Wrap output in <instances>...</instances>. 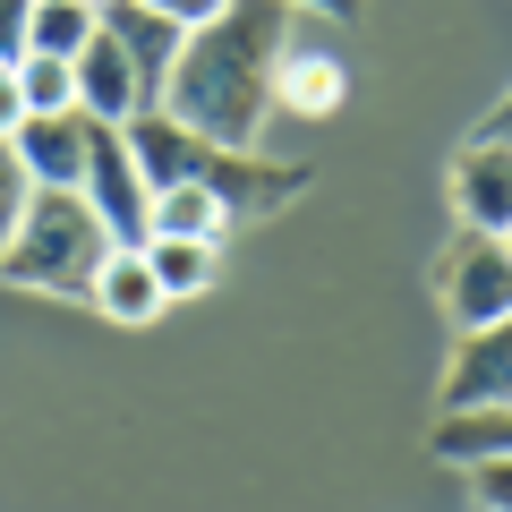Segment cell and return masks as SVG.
I'll list each match as a JSON object with an SVG mask.
<instances>
[{
	"label": "cell",
	"mask_w": 512,
	"mask_h": 512,
	"mask_svg": "<svg viewBox=\"0 0 512 512\" xmlns=\"http://www.w3.org/2000/svg\"><path fill=\"white\" fill-rule=\"evenodd\" d=\"M291 0H222L205 26L180 35V60L163 77V111L214 146H256L274 120V69L291 52Z\"/></svg>",
	"instance_id": "6da1fadb"
},
{
	"label": "cell",
	"mask_w": 512,
	"mask_h": 512,
	"mask_svg": "<svg viewBox=\"0 0 512 512\" xmlns=\"http://www.w3.org/2000/svg\"><path fill=\"white\" fill-rule=\"evenodd\" d=\"M103 256H111V231L94 222V205L77 188H35L9 248H0V282L9 291H43V299H86Z\"/></svg>",
	"instance_id": "7a4b0ae2"
},
{
	"label": "cell",
	"mask_w": 512,
	"mask_h": 512,
	"mask_svg": "<svg viewBox=\"0 0 512 512\" xmlns=\"http://www.w3.org/2000/svg\"><path fill=\"white\" fill-rule=\"evenodd\" d=\"M77 197L94 205V222L111 231V248H146V231H154V188H146V171H137V154H128V137L111 120H94L86 128V171H77Z\"/></svg>",
	"instance_id": "3957f363"
},
{
	"label": "cell",
	"mask_w": 512,
	"mask_h": 512,
	"mask_svg": "<svg viewBox=\"0 0 512 512\" xmlns=\"http://www.w3.org/2000/svg\"><path fill=\"white\" fill-rule=\"evenodd\" d=\"M436 299H444V316H453L461 333H470V325H495V316H512V239L461 231L453 248L436 256Z\"/></svg>",
	"instance_id": "277c9868"
},
{
	"label": "cell",
	"mask_w": 512,
	"mask_h": 512,
	"mask_svg": "<svg viewBox=\"0 0 512 512\" xmlns=\"http://www.w3.org/2000/svg\"><path fill=\"white\" fill-rule=\"evenodd\" d=\"M453 222L461 231H512V137H470L453 154Z\"/></svg>",
	"instance_id": "5b68a950"
},
{
	"label": "cell",
	"mask_w": 512,
	"mask_h": 512,
	"mask_svg": "<svg viewBox=\"0 0 512 512\" xmlns=\"http://www.w3.org/2000/svg\"><path fill=\"white\" fill-rule=\"evenodd\" d=\"M495 402H512V316L470 325L444 367V410H495Z\"/></svg>",
	"instance_id": "8992f818"
},
{
	"label": "cell",
	"mask_w": 512,
	"mask_h": 512,
	"mask_svg": "<svg viewBox=\"0 0 512 512\" xmlns=\"http://www.w3.org/2000/svg\"><path fill=\"white\" fill-rule=\"evenodd\" d=\"M128 154H137V171H146V188H171V180H205V163H214V137H197L188 120H171L163 103L137 111V120H120Z\"/></svg>",
	"instance_id": "52a82bcc"
},
{
	"label": "cell",
	"mask_w": 512,
	"mask_h": 512,
	"mask_svg": "<svg viewBox=\"0 0 512 512\" xmlns=\"http://www.w3.org/2000/svg\"><path fill=\"white\" fill-rule=\"evenodd\" d=\"M77 111L86 120H137V111H154V94H146V77H137V60L120 52V43L94 26V43L77 52Z\"/></svg>",
	"instance_id": "ba28073f"
},
{
	"label": "cell",
	"mask_w": 512,
	"mask_h": 512,
	"mask_svg": "<svg viewBox=\"0 0 512 512\" xmlns=\"http://www.w3.org/2000/svg\"><path fill=\"white\" fill-rule=\"evenodd\" d=\"M86 111H26V128L9 137L26 163V180L35 188H77V171H86Z\"/></svg>",
	"instance_id": "9c48e42d"
},
{
	"label": "cell",
	"mask_w": 512,
	"mask_h": 512,
	"mask_svg": "<svg viewBox=\"0 0 512 512\" xmlns=\"http://www.w3.org/2000/svg\"><path fill=\"white\" fill-rule=\"evenodd\" d=\"M103 35L137 60L146 94L163 103V77H171V60H180V35H188V26H180V18H154L146 0H103Z\"/></svg>",
	"instance_id": "30bf717a"
},
{
	"label": "cell",
	"mask_w": 512,
	"mask_h": 512,
	"mask_svg": "<svg viewBox=\"0 0 512 512\" xmlns=\"http://www.w3.org/2000/svg\"><path fill=\"white\" fill-rule=\"evenodd\" d=\"M350 103V69L333 52H308V43H291L274 69V111H291V120H333V111Z\"/></svg>",
	"instance_id": "8fae6325"
},
{
	"label": "cell",
	"mask_w": 512,
	"mask_h": 512,
	"mask_svg": "<svg viewBox=\"0 0 512 512\" xmlns=\"http://www.w3.org/2000/svg\"><path fill=\"white\" fill-rule=\"evenodd\" d=\"M205 180L222 188V205H231L239 222L265 214V205L299 197L308 188V171H282V163H256V146H214V163H205Z\"/></svg>",
	"instance_id": "7c38bea8"
},
{
	"label": "cell",
	"mask_w": 512,
	"mask_h": 512,
	"mask_svg": "<svg viewBox=\"0 0 512 512\" xmlns=\"http://www.w3.org/2000/svg\"><path fill=\"white\" fill-rule=\"evenodd\" d=\"M86 308H103L111 325H154L171 299H163V282H154L146 248H111L103 274H94V291H86Z\"/></svg>",
	"instance_id": "4fadbf2b"
},
{
	"label": "cell",
	"mask_w": 512,
	"mask_h": 512,
	"mask_svg": "<svg viewBox=\"0 0 512 512\" xmlns=\"http://www.w3.org/2000/svg\"><path fill=\"white\" fill-rule=\"evenodd\" d=\"M154 231L146 239H222V231H231V205H222V188L214 180H171V188H154Z\"/></svg>",
	"instance_id": "5bb4252c"
},
{
	"label": "cell",
	"mask_w": 512,
	"mask_h": 512,
	"mask_svg": "<svg viewBox=\"0 0 512 512\" xmlns=\"http://www.w3.org/2000/svg\"><path fill=\"white\" fill-rule=\"evenodd\" d=\"M427 444H436V461H453V470L512 453V402H495V410H444V427Z\"/></svg>",
	"instance_id": "9a60e30c"
},
{
	"label": "cell",
	"mask_w": 512,
	"mask_h": 512,
	"mask_svg": "<svg viewBox=\"0 0 512 512\" xmlns=\"http://www.w3.org/2000/svg\"><path fill=\"white\" fill-rule=\"evenodd\" d=\"M146 265L163 299H205L222 282V239H146Z\"/></svg>",
	"instance_id": "2e32d148"
},
{
	"label": "cell",
	"mask_w": 512,
	"mask_h": 512,
	"mask_svg": "<svg viewBox=\"0 0 512 512\" xmlns=\"http://www.w3.org/2000/svg\"><path fill=\"white\" fill-rule=\"evenodd\" d=\"M103 26L94 0H35V26H26V52H52V60H77Z\"/></svg>",
	"instance_id": "e0dca14e"
},
{
	"label": "cell",
	"mask_w": 512,
	"mask_h": 512,
	"mask_svg": "<svg viewBox=\"0 0 512 512\" xmlns=\"http://www.w3.org/2000/svg\"><path fill=\"white\" fill-rule=\"evenodd\" d=\"M18 94H26V111H77V60L26 52L18 60Z\"/></svg>",
	"instance_id": "ac0fdd59"
},
{
	"label": "cell",
	"mask_w": 512,
	"mask_h": 512,
	"mask_svg": "<svg viewBox=\"0 0 512 512\" xmlns=\"http://www.w3.org/2000/svg\"><path fill=\"white\" fill-rule=\"evenodd\" d=\"M26 197H35V180H26V163H18V146L0 137V248H9V231H18V214H26Z\"/></svg>",
	"instance_id": "d6986e66"
},
{
	"label": "cell",
	"mask_w": 512,
	"mask_h": 512,
	"mask_svg": "<svg viewBox=\"0 0 512 512\" xmlns=\"http://www.w3.org/2000/svg\"><path fill=\"white\" fill-rule=\"evenodd\" d=\"M470 487H478V512H512V453L470 461Z\"/></svg>",
	"instance_id": "ffe728a7"
},
{
	"label": "cell",
	"mask_w": 512,
	"mask_h": 512,
	"mask_svg": "<svg viewBox=\"0 0 512 512\" xmlns=\"http://www.w3.org/2000/svg\"><path fill=\"white\" fill-rule=\"evenodd\" d=\"M26 26H35V0H0V60H26Z\"/></svg>",
	"instance_id": "44dd1931"
},
{
	"label": "cell",
	"mask_w": 512,
	"mask_h": 512,
	"mask_svg": "<svg viewBox=\"0 0 512 512\" xmlns=\"http://www.w3.org/2000/svg\"><path fill=\"white\" fill-rule=\"evenodd\" d=\"M26 128V94H18V60H0V137Z\"/></svg>",
	"instance_id": "7402d4cb"
},
{
	"label": "cell",
	"mask_w": 512,
	"mask_h": 512,
	"mask_svg": "<svg viewBox=\"0 0 512 512\" xmlns=\"http://www.w3.org/2000/svg\"><path fill=\"white\" fill-rule=\"evenodd\" d=\"M146 9H154V18H180V26H205L222 0H146Z\"/></svg>",
	"instance_id": "603a6c76"
},
{
	"label": "cell",
	"mask_w": 512,
	"mask_h": 512,
	"mask_svg": "<svg viewBox=\"0 0 512 512\" xmlns=\"http://www.w3.org/2000/svg\"><path fill=\"white\" fill-rule=\"evenodd\" d=\"M291 9H325V18H359V0H291Z\"/></svg>",
	"instance_id": "cb8c5ba5"
},
{
	"label": "cell",
	"mask_w": 512,
	"mask_h": 512,
	"mask_svg": "<svg viewBox=\"0 0 512 512\" xmlns=\"http://www.w3.org/2000/svg\"><path fill=\"white\" fill-rule=\"evenodd\" d=\"M495 137H512V120H504V128H495Z\"/></svg>",
	"instance_id": "d4e9b609"
},
{
	"label": "cell",
	"mask_w": 512,
	"mask_h": 512,
	"mask_svg": "<svg viewBox=\"0 0 512 512\" xmlns=\"http://www.w3.org/2000/svg\"><path fill=\"white\" fill-rule=\"evenodd\" d=\"M94 9H103V0H94Z\"/></svg>",
	"instance_id": "484cf974"
},
{
	"label": "cell",
	"mask_w": 512,
	"mask_h": 512,
	"mask_svg": "<svg viewBox=\"0 0 512 512\" xmlns=\"http://www.w3.org/2000/svg\"><path fill=\"white\" fill-rule=\"evenodd\" d=\"M504 239H512V231H504Z\"/></svg>",
	"instance_id": "4316f807"
}]
</instances>
